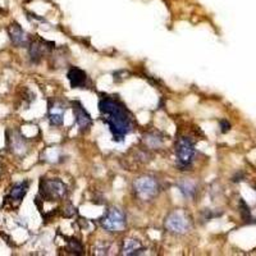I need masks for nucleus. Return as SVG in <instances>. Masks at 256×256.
Wrapping results in <instances>:
<instances>
[{
	"instance_id": "1",
	"label": "nucleus",
	"mask_w": 256,
	"mask_h": 256,
	"mask_svg": "<svg viewBox=\"0 0 256 256\" xmlns=\"http://www.w3.org/2000/svg\"><path fill=\"white\" fill-rule=\"evenodd\" d=\"M99 110L114 141L122 142L133 131V116L119 99L104 95L99 100Z\"/></svg>"
},
{
	"instance_id": "2",
	"label": "nucleus",
	"mask_w": 256,
	"mask_h": 256,
	"mask_svg": "<svg viewBox=\"0 0 256 256\" xmlns=\"http://www.w3.org/2000/svg\"><path fill=\"white\" fill-rule=\"evenodd\" d=\"M134 195L141 201H151L158 196L160 191L158 178L151 174H143L133 181L132 185Z\"/></svg>"
},
{
	"instance_id": "3",
	"label": "nucleus",
	"mask_w": 256,
	"mask_h": 256,
	"mask_svg": "<svg viewBox=\"0 0 256 256\" xmlns=\"http://www.w3.org/2000/svg\"><path fill=\"white\" fill-rule=\"evenodd\" d=\"M101 228L109 233H119L127 226V217L125 211L118 206L108 207L103 217L99 219Z\"/></svg>"
},
{
	"instance_id": "4",
	"label": "nucleus",
	"mask_w": 256,
	"mask_h": 256,
	"mask_svg": "<svg viewBox=\"0 0 256 256\" xmlns=\"http://www.w3.org/2000/svg\"><path fill=\"white\" fill-rule=\"evenodd\" d=\"M164 227L172 235L182 236L191 231L192 220L186 211L178 209L168 214L164 220Z\"/></svg>"
},
{
	"instance_id": "5",
	"label": "nucleus",
	"mask_w": 256,
	"mask_h": 256,
	"mask_svg": "<svg viewBox=\"0 0 256 256\" xmlns=\"http://www.w3.org/2000/svg\"><path fill=\"white\" fill-rule=\"evenodd\" d=\"M67 185L59 178H43L40 181V195L46 201H58L65 198Z\"/></svg>"
},
{
	"instance_id": "6",
	"label": "nucleus",
	"mask_w": 256,
	"mask_h": 256,
	"mask_svg": "<svg viewBox=\"0 0 256 256\" xmlns=\"http://www.w3.org/2000/svg\"><path fill=\"white\" fill-rule=\"evenodd\" d=\"M196 147L195 142L191 137L182 136L176 142V159H177L178 167L189 168L195 160Z\"/></svg>"
},
{
	"instance_id": "7",
	"label": "nucleus",
	"mask_w": 256,
	"mask_h": 256,
	"mask_svg": "<svg viewBox=\"0 0 256 256\" xmlns=\"http://www.w3.org/2000/svg\"><path fill=\"white\" fill-rule=\"evenodd\" d=\"M6 143L14 155L25 156L28 151V142L19 131H6Z\"/></svg>"
},
{
	"instance_id": "8",
	"label": "nucleus",
	"mask_w": 256,
	"mask_h": 256,
	"mask_svg": "<svg viewBox=\"0 0 256 256\" xmlns=\"http://www.w3.org/2000/svg\"><path fill=\"white\" fill-rule=\"evenodd\" d=\"M72 110H73L74 122L81 132H87L92 126V118L87 110L83 108V105L79 101H73L72 103Z\"/></svg>"
},
{
	"instance_id": "9",
	"label": "nucleus",
	"mask_w": 256,
	"mask_h": 256,
	"mask_svg": "<svg viewBox=\"0 0 256 256\" xmlns=\"http://www.w3.org/2000/svg\"><path fill=\"white\" fill-rule=\"evenodd\" d=\"M65 110H67V107H65L64 101H49V114H48V119H49V123L52 127H61L63 125Z\"/></svg>"
},
{
	"instance_id": "10",
	"label": "nucleus",
	"mask_w": 256,
	"mask_h": 256,
	"mask_svg": "<svg viewBox=\"0 0 256 256\" xmlns=\"http://www.w3.org/2000/svg\"><path fill=\"white\" fill-rule=\"evenodd\" d=\"M30 49H28V54H30V59L32 63H40L41 59L44 58V55L48 54L50 50L54 48V44L48 43L45 40H36L30 43Z\"/></svg>"
},
{
	"instance_id": "11",
	"label": "nucleus",
	"mask_w": 256,
	"mask_h": 256,
	"mask_svg": "<svg viewBox=\"0 0 256 256\" xmlns=\"http://www.w3.org/2000/svg\"><path fill=\"white\" fill-rule=\"evenodd\" d=\"M8 34H9V39L15 46L18 48H26L30 45V37L26 34L25 30L18 25V23H12L8 28Z\"/></svg>"
},
{
	"instance_id": "12",
	"label": "nucleus",
	"mask_w": 256,
	"mask_h": 256,
	"mask_svg": "<svg viewBox=\"0 0 256 256\" xmlns=\"http://www.w3.org/2000/svg\"><path fill=\"white\" fill-rule=\"evenodd\" d=\"M68 79H69L70 87L72 89H86V86L89 83V77L85 70H82L78 67H72L67 73Z\"/></svg>"
},
{
	"instance_id": "13",
	"label": "nucleus",
	"mask_w": 256,
	"mask_h": 256,
	"mask_svg": "<svg viewBox=\"0 0 256 256\" xmlns=\"http://www.w3.org/2000/svg\"><path fill=\"white\" fill-rule=\"evenodd\" d=\"M177 187L180 190L181 195L186 200H193L197 195L198 186L197 182L193 180H190V178H183V180L178 181Z\"/></svg>"
},
{
	"instance_id": "14",
	"label": "nucleus",
	"mask_w": 256,
	"mask_h": 256,
	"mask_svg": "<svg viewBox=\"0 0 256 256\" xmlns=\"http://www.w3.org/2000/svg\"><path fill=\"white\" fill-rule=\"evenodd\" d=\"M28 187H30V182H28V181H21V182L14 183L9 190L8 200H9L10 202H17V204H19L26 196V193H27Z\"/></svg>"
},
{
	"instance_id": "15",
	"label": "nucleus",
	"mask_w": 256,
	"mask_h": 256,
	"mask_svg": "<svg viewBox=\"0 0 256 256\" xmlns=\"http://www.w3.org/2000/svg\"><path fill=\"white\" fill-rule=\"evenodd\" d=\"M142 141L149 150H159L164 143V136L158 131H151L143 134Z\"/></svg>"
},
{
	"instance_id": "16",
	"label": "nucleus",
	"mask_w": 256,
	"mask_h": 256,
	"mask_svg": "<svg viewBox=\"0 0 256 256\" xmlns=\"http://www.w3.org/2000/svg\"><path fill=\"white\" fill-rule=\"evenodd\" d=\"M121 251H122L123 255H140V254H143L145 247L141 244V241H138L136 238H126Z\"/></svg>"
},
{
	"instance_id": "17",
	"label": "nucleus",
	"mask_w": 256,
	"mask_h": 256,
	"mask_svg": "<svg viewBox=\"0 0 256 256\" xmlns=\"http://www.w3.org/2000/svg\"><path fill=\"white\" fill-rule=\"evenodd\" d=\"M44 160L49 163H58V159L62 158L61 151L57 147H50V149L45 150V154H44Z\"/></svg>"
},
{
	"instance_id": "18",
	"label": "nucleus",
	"mask_w": 256,
	"mask_h": 256,
	"mask_svg": "<svg viewBox=\"0 0 256 256\" xmlns=\"http://www.w3.org/2000/svg\"><path fill=\"white\" fill-rule=\"evenodd\" d=\"M68 250L70 251L72 254H76V255H81L83 251V247H82V244L78 241V240H70V241H68Z\"/></svg>"
},
{
	"instance_id": "19",
	"label": "nucleus",
	"mask_w": 256,
	"mask_h": 256,
	"mask_svg": "<svg viewBox=\"0 0 256 256\" xmlns=\"http://www.w3.org/2000/svg\"><path fill=\"white\" fill-rule=\"evenodd\" d=\"M110 249V245L108 244V242H100V244L96 246V254H99V255H104V254H108V251H109Z\"/></svg>"
},
{
	"instance_id": "20",
	"label": "nucleus",
	"mask_w": 256,
	"mask_h": 256,
	"mask_svg": "<svg viewBox=\"0 0 256 256\" xmlns=\"http://www.w3.org/2000/svg\"><path fill=\"white\" fill-rule=\"evenodd\" d=\"M240 205H241V214H242V217L245 218V219H247V218H250V209L247 207V205L245 204V201L240 202Z\"/></svg>"
},
{
	"instance_id": "21",
	"label": "nucleus",
	"mask_w": 256,
	"mask_h": 256,
	"mask_svg": "<svg viewBox=\"0 0 256 256\" xmlns=\"http://www.w3.org/2000/svg\"><path fill=\"white\" fill-rule=\"evenodd\" d=\"M220 127H222V132L223 133H226V132L229 131V123L227 121H220Z\"/></svg>"
}]
</instances>
